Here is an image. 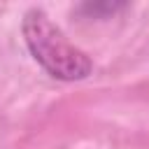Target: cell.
Returning a JSON list of instances; mask_svg holds the SVG:
<instances>
[{
  "instance_id": "2",
  "label": "cell",
  "mask_w": 149,
  "mask_h": 149,
  "mask_svg": "<svg viewBox=\"0 0 149 149\" xmlns=\"http://www.w3.org/2000/svg\"><path fill=\"white\" fill-rule=\"evenodd\" d=\"M121 7H123V5H114V2H112V5H109V2H105V5H84V9H88L93 16H95L98 12H114V9H121Z\"/></svg>"
},
{
  "instance_id": "1",
  "label": "cell",
  "mask_w": 149,
  "mask_h": 149,
  "mask_svg": "<svg viewBox=\"0 0 149 149\" xmlns=\"http://www.w3.org/2000/svg\"><path fill=\"white\" fill-rule=\"evenodd\" d=\"M21 30L28 51L51 77L63 81H77L91 74V58L81 49H77L40 7H30L26 12Z\"/></svg>"
}]
</instances>
